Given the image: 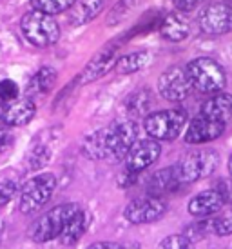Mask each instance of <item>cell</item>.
<instances>
[{
  "label": "cell",
  "mask_w": 232,
  "mask_h": 249,
  "mask_svg": "<svg viewBox=\"0 0 232 249\" xmlns=\"http://www.w3.org/2000/svg\"><path fill=\"white\" fill-rule=\"evenodd\" d=\"M199 115L223 122V124H229L232 120V95H227L221 91L212 95L211 98H207L201 104Z\"/></svg>",
  "instance_id": "18"
},
{
  "label": "cell",
  "mask_w": 232,
  "mask_h": 249,
  "mask_svg": "<svg viewBox=\"0 0 232 249\" xmlns=\"http://www.w3.org/2000/svg\"><path fill=\"white\" fill-rule=\"evenodd\" d=\"M56 82V71L49 66H44L36 71L31 80L28 82V88H26V95L28 98L38 97V95H46L53 89V86Z\"/></svg>",
  "instance_id": "21"
},
{
  "label": "cell",
  "mask_w": 232,
  "mask_h": 249,
  "mask_svg": "<svg viewBox=\"0 0 232 249\" xmlns=\"http://www.w3.org/2000/svg\"><path fill=\"white\" fill-rule=\"evenodd\" d=\"M87 228H89V213L85 209L80 208L73 216H71V220L66 224V228H64V231L60 233L58 240H60V244H64V246H75V244L85 235Z\"/></svg>",
  "instance_id": "20"
},
{
  "label": "cell",
  "mask_w": 232,
  "mask_h": 249,
  "mask_svg": "<svg viewBox=\"0 0 232 249\" xmlns=\"http://www.w3.org/2000/svg\"><path fill=\"white\" fill-rule=\"evenodd\" d=\"M103 9V0H82L71 7V15H69V22L73 26H83L96 18L100 11Z\"/></svg>",
  "instance_id": "22"
},
{
  "label": "cell",
  "mask_w": 232,
  "mask_h": 249,
  "mask_svg": "<svg viewBox=\"0 0 232 249\" xmlns=\"http://www.w3.org/2000/svg\"><path fill=\"white\" fill-rule=\"evenodd\" d=\"M156 249H194V242L183 233H178V235L165 236L164 240L158 244Z\"/></svg>",
  "instance_id": "26"
},
{
  "label": "cell",
  "mask_w": 232,
  "mask_h": 249,
  "mask_svg": "<svg viewBox=\"0 0 232 249\" xmlns=\"http://www.w3.org/2000/svg\"><path fill=\"white\" fill-rule=\"evenodd\" d=\"M36 115V106L31 98H15L11 102H4L2 106V120L9 127L26 125Z\"/></svg>",
  "instance_id": "16"
},
{
  "label": "cell",
  "mask_w": 232,
  "mask_h": 249,
  "mask_svg": "<svg viewBox=\"0 0 232 249\" xmlns=\"http://www.w3.org/2000/svg\"><path fill=\"white\" fill-rule=\"evenodd\" d=\"M180 186H183V182L180 178L178 167L169 166L156 171L154 175H150L149 180H147V195L164 198L165 195L174 193Z\"/></svg>",
  "instance_id": "17"
},
{
  "label": "cell",
  "mask_w": 232,
  "mask_h": 249,
  "mask_svg": "<svg viewBox=\"0 0 232 249\" xmlns=\"http://www.w3.org/2000/svg\"><path fill=\"white\" fill-rule=\"evenodd\" d=\"M198 26L205 35H225L232 31V6L216 2L198 15Z\"/></svg>",
  "instance_id": "12"
},
{
  "label": "cell",
  "mask_w": 232,
  "mask_h": 249,
  "mask_svg": "<svg viewBox=\"0 0 232 249\" xmlns=\"http://www.w3.org/2000/svg\"><path fill=\"white\" fill-rule=\"evenodd\" d=\"M152 95L149 89H142L133 93L127 102H125V111H127V117L131 120H134L136 117H147L149 115L150 107H152Z\"/></svg>",
  "instance_id": "24"
},
{
  "label": "cell",
  "mask_w": 232,
  "mask_h": 249,
  "mask_svg": "<svg viewBox=\"0 0 232 249\" xmlns=\"http://www.w3.org/2000/svg\"><path fill=\"white\" fill-rule=\"evenodd\" d=\"M20 29L26 40L36 48H49L60 38V26L55 17L38 9H33L22 17Z\"/></svg>",
  "instance_id": "4"
},
{
  "label": "cell",
  "mask_w": 232,
  "mask_h": 249,
  "mask_svg": "<svg viewBox=\"0 0 232 249\" xmlns=\"http://www.w3.org/2000/svg\"><path fill=\"white\" fill-rule=\"evenodd\" d=\"M75 2L76 0H31L34 9L53 15V17L64 13V11H69L71 7L75 6Z\"/></svg>",
  "instance_id": "25"
},
{
  "label": "cell",
  "mask_w": 232,
  "mask_h": 249,
  "mask_svg": "<svg viewBox=\"0 0 232 249\" xmlns=\"http://www.w3.org/2000/svg\"><path fill=\"white\" fill-rule=\"evenodd\" d=\"M232 233V204L229 209H221L212 216H205L199 222L191 224L183 235H187L192 242H198L207 236H227Z\"/></svg>",
  "instance_id": "9"
},
{
  "label": "cell",
  "mask_w": 232,
  "mask_h": 249,
  "mask_svg": "<svg viewBox=\"0 0 232 249\" xmlns=\"http://www.w3.org/2000/svg\"><path fill=\"white\" fill-rule=\"evenodd\" d=\"M18 193V186L13 180H0V208L6 206L7 202L15 198V195Z\"/></svg>",
  "instance_id": "29"
},
{
  "label": "cell",
  "mask_w": 232,
  "mask_h": 249,
  "mask_svg": "<svg viewBox=\"0 0 232 249\" xmlns=\"http://www.w3.org/2000/svg\"><path fill=\"white\" fill-rule=\"evenodd\" d=\"M138 177H140V173H133V171L123 169V173L118 177V182H120L122 187H129V186H134V182L138 180Z\"/></svg>",
  "instance_id": "33"
},
{
  "label": "cell",
  "mask_w": 232,
  "mask_h": 249,
  "mask_svg": "<svg viewBox=\"0 0 232 249\" xmlns=\"http://www.w3.org/2000/svg\"><path fill=\"white\" fill-rule=\"evenodd\" d=\"M225 127L227 124H223V122L198 115V117L192 118L187 125V129H185V142L192 145H199L212 142V140H218L223 135Z\"/></svg>",
  "instance_id": "13"
},
{
  "label": "cell",
  "mask_w": 232,
  "mask_h": 249,
  "mask_svg": "<svg viewBox=\"0 0 232 249\" xmlns=\"http://www.w3.org/2000/svg\"><path fill=\"white\" fill-rule=\"evenodd\" d=\"M172 4L180 13H189L203 4V0H172Z\"/></svg>",
  "instance_id": "30"
},
{
  "label": "cell",
  "mask_w": 232,
  "mask_h": 249,
  "mask_svg": "<svg viewBox=\"0 0 232 249\" xmlns=\"http://www.w3.org/2000/svg\"><path fill=\"white\" fill-rule=\"evenodd\" d=\"M13 144V135L7 131V125H0V155L6 153Z\"/></svg>",
  "instance_id": "32"
},
{
  "label": "cell",
  "mask_w": 232,
  "mask_h": 249,
  "mask_svg": "<svg viewBox=\"0 0 232 249\" xmlns=\"http://www.w3.org/2000/svg\"><path fill=\"white\" fill-rule=\"evenodd\" d=\"M116 49H118V44L107 46L103 51H100L96 56H93V58L89 60L87 66L83 68L82 73H80V76H78V82L80 84L95 82V80L107 75L111 70H115V64H116V60H118Z\"/></svg>",
  "instance_id": "14"
},
{
  "label": "cell",
  "mask_w": 232,
  "mask_h": 249,
  "mask_svg": "<svg viewBox=\"0 0 232 249\" xmlns=\"http://www.w3.org/2000/svg\"><path fill=\"white\" fill-rule=\"evenodd\" d=\"M192 89L194 88L187 75V70L178 68V66L165 70L158 78V93L162 95V98L174 102V104L183 102L185 98L191 95Z\"/></svg>",
  "instance_id": "10"
},
{
  "label": "cell",
  "mask_w": 232,
  "mask_h": 249,
  "mask_svg": "<svg viewBox=\"0 0 232 249\" xmlns=\"http://www.w3.org/2000/svg\"><path fill=\"white\" fill-rule=\"evenodd\" d=\"M56 177L53 173H40L29 178L20 189L18 208L24 214L34 213L42 209L55 193Z\"/></svg>",
  "instance_id": "6"
},
{
  "label": "cell",
  "mask_w": 232,
  "mask_h": 249,
  "mask_svg": "<svg viewBox=\"0 0 232 249\" xmlns=\"http://www.w3.org/2000/svg\"><path fill=\"white\" fill-rule=\"evenodd\" d=\"M225 206V198L221 196V193L216 187H212V189H205V191L198 193L196 196H192L189 204H187V211L192 216H196V218H205V216L216 214Z\"/></svg>",
  "instance_id": "15"
},
{
  "label": "cell",
  "mask_w": 232,
  "mask_h": 249,
  "mask_svg": "<svg viewBox=\"0 0 232 249\" xmlns=\"http://www.w3.org/2000/svg\"><path fill=\"white\" fill-rule=\"evenodd\" d=\"M78 209H80V206L75 202L60 204V206L49 209L48 213H44L33 222V226L29 228V238L34 244H46L58 238L64 228H66V224L71 220V216Z\"/></svg>",
  "instance_id": "2"
},
{
  "label": "cell",
  "mask_w": 232,
  "mask_h": 249,
  "mask_svg": "<svg viewBox=\"0 0 232 249\" xmlns=\"http://www.w3.org/2000/svg\"><path fill=\"white\" fill-rule=\"evenodd\" d=\"M138 135L140 127L134 120L113 122L83 139L82 155L89 160H123L138 140Z\"/></svg>",
  "instance_id": "1"
},
{
  "label": "cell",
  "mask_w": 232,
  "mask_h": 249,
  "mask_svg": "<svg viewBox=\"0 0 232 249\" xmlns=\"http://www.w3.org/2000/svg\"><path fill=\"white\" fill-rule=\"evenodd\" d=\"M2 236H4V224L0 222V240H2Z\"/></svg>",
  "instance_id": "36"
},
{
  "label": "cell",
  "mask_w": 232,
  "mask_h": 249,
  "mask_svg": "<svg viewBox=\"0 0 232 249\" xmlns=\"http://www.w3.org/2000/svg\"><path fill=\"white\" fill-rule=\"evenodd\" d=\"M227 166H229V173H231V177H232V155L229 157V164H227Z\"/></svg>",
  "instance_id": "35"
},
{
  "label": "cell",
  "mask_w": 232,
  "mask_h": 249,
  "mask_svg": "<svg viewBox=\"0 0 232 249\" xmlns=\"http://www.w3.org/2000/svg\"><path fill=\"white\" fill-rule=\"evenodd\" d=\"M187 124V113L182 107L162 109L149 113L144 118V129L154 140H174L178 139Z\"/></svg>",
  "instance_id": "5"
},
{
  "label": "cell",
  "mask_w": 232,
  "mask_h": 249,
  "mask_svg": "<svg viewBox=\"0 0 232 249\" xmlns=\"http://www.w3.org/2000/svg\"><path fill=\"white\" fill-rule=\"evenodd\" d=\"M167 213V202L162 196H140L131 200L123 209V218L133 226H145L158 222Z\"/></svg>",
  "instance_id": "8"
},
{
  "label": "cell",
  "mask_w": 232,
  "mask_h": 249,
  "mask_svg": "<svg viewBox=\"0 0 232 249\" xmlns=\"http://www.w3.org/2000/svg\"><path fill=\"white\" fill-rule=\"evenodd\" d=\"M150 62V53L149 51H133L127 55L118 56L115 64V71L118 75H133L142 71Z\"/></svg>",
  "instance_id": "23"
},
{
  "label": "cell",
  "mask_w": 232,
  "mask_h": 249,
  "mask_svg": "<svg viewBox=\"0 0 232 249\" xmlns=\"http://www.w3.org/2000/svg\"><path fill=\"white\" fill-rule=\"evenodd\" d=\"M218 160V153L214 149H199V151L189 153L176 164L180 178L183 184H192L201 178H207L214 173Z\"/></svg>",
  "instance_id": "7"
},
{
  "label": "cell",
  "mask_w": 232,
  "mask_h": 249,
  "mask_svg": "<svg viewBox=\"0 0 232 249\" xmlns=\"http://www.w3.org/2000/svg\"><path fill=\"white\" fill-rule=\"evenodd\" d=\"M216 189H218L221 196L225 198V204H232V178L227 180V178H221L216 184Z\"/></svg>",
  "instance_id": "31"
},
{
  "label": "cell",
  "mask_w": 232,
  "mask_h": 249,
  "mask_svg": "<svg viewBox=\"0 0 232 249\" xmlns=\"http://www.w3.org/2000/svg\"><path fill=\"white\" fill-rule=\"evenodd\" d=\"M187 75L191 78L192 88L205 95H216L225 88L227 75L223 66L214 58L199 56L187 64Z\"/></svg>",
  "instance_id": "3"
},
{
  "label": "cell",
  "mask_w": 232,
  "mask_h": 249,
  "mask_svg": "<svg viewBox=\"0 0 232 249\" xmlns=\"http://www.w3.org/2000/svg\"><path fill=\"white\" fill-rule=\"evenodd\" d=\"M162 155L160 140L154 139H138L134 145L129 149V153L123 159V166L127 171L133 173H144L147 167H150Z\"/></svg>",
  "instance_id": "11"
},
{
  "label": "cell",
  "mask_w": 232,
  "mask_h": 249,
  "mask_svg": "<svg viewBox=\"0 0 232 249\" xmlns=\"http://www.w3.org/2000/svg\"><path fill=\"white\" fill-rule=\"evenodd\" d=\"M51 159V153L46 145H38V147H34L31 155H29V167L31 169H40L42 166H46Z\"/></svg>",
  "instance_id": "27"
},
{
  "label": "cell",
  "mask_w": 232,
  "mask_h": 249,
  "mask_svg": "<svg viewBox=\"0 0 232 249\" xmlns=\"http://www.w3.org/2000/svg\"><path fill=\"white\" fill-rule=\"evenodd\" d=\"M160 35L164 36L165 40L169 42H182L185 40L189 33H191V26H189V20L183 17V13H169L165 15L162 22H160Z\"/></svg>",
  "instance_id": "19"
},
{
  "label": "cell",
  "mask_w": 232,
  "mask_h": 249,
  "mask_svg": "<svg viewBox=\"0 0 232 249\" xmlns=\"http://www.w3.org/2000/svg\"><path fill=\"white\" fill-rule=\"evenodd\" d=\"M85 249H123V246L116 242H95L87 246Z\"/></svg>",
  "instance_id": "34"
},
{
  "label": "cell",
  "mask_w": 232,
  "mask_h": 249,
  "mask_svg": "<svg viewBox=\"0 0 232 249\" xmlns=\"http://www.w3.org/2000/svg\"><path fill=\"white\" fill-rule=\"evenodd\" d=\"M18 93H20V88L15 80H2L0 82V100L2 102H11L15 98H18Z\"/></svg>",
  "instance_id": "28"
}]
</instances>
